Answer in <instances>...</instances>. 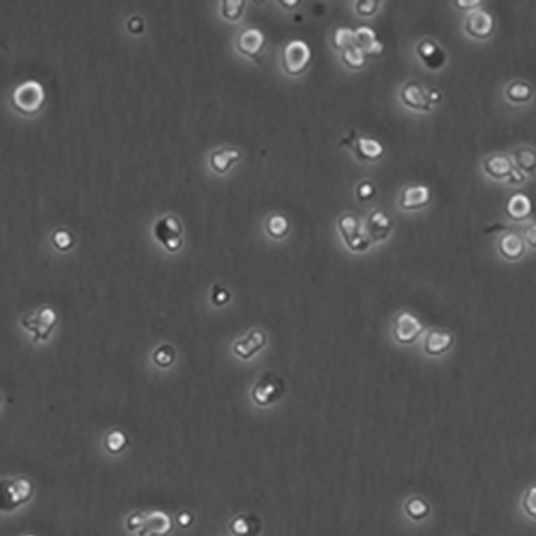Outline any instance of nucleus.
I'll return each mask as SVG.
<instances>
[{"label":"nucleus","mask_w":536,"mask_h":536,"mask_svg":"<svg viewBox=\"0 0 536 536\" xmlns=\"http://www.w3.org/2000/svg\"><path fill=\"white\" fill-rule=\"evenodd\" d=\"M312 61V52L306 42L293 40L286 44L282 56L284 71L290 75H299L307 69Z\"/></svg>","instance_id":"obj_5"},{"label":"nucleus","mask_w":536,"mask_h":536,"mask_svg":"<svg viewBox=\"0 0 536 536\" xmlns=\"http://www.w3.org/2000/svg\"><path fill=\"white\" fill-rule=\"evenodd\" d=\"M377 32L373 28L368 26H359L355 29V41L356 46L363 48L364 51H367L375 42L378 41Z\"/></svg>","instance_id":"obj_31"},{"label":"nucleus","mask_w":536,"mask_h":536,"mask_svg":"<svg viewBox=\"0 0 536 536\" xmlns=\"http://www.w3.org/2000/svg\"><path fill=\"white\" fill-rule=\"evenodd\" d=\"M193 522H195V516H193L192 513L189 512V510H181V512L178 513L177 516H176V524H177L178 527H181V529H188V528H190L191 526H192Z\"/></svg>","instance_id":"obj_40"},{"label":"nucleus","mask_w":536,"mask_h":536,"mask_svg":"<svg viewBox=\"0 0 536 536\" xmlns=\"http://www.w3.org/2000/svg\"><path fill=\"white\" fill-rule=\"evenodd\" d=\"M246 3L244 0H224L221 12L224 19L235 22L243 15Z\"/></svg>","instance_id":"obj_32"},{"label":"nucleus","mask_w":536,"mask_h":536,"mask_svg":"<svg viewBox=\"0 0 536 536\" xmlns=\"http://www.w3.org/2000/svg\"><path fill=\"white\" fill-rule=\"evenodd\" d=\"M175 356V350L171 346L164 344V346H160L155 352L154 361L157 365L166 368V367H170L174 363Z\"/></svg>","instance_id":"obj_34"},{"label":"nucleus","mask_w":536,"mask_h":536,"mask_svg":"<svg viewBox=\"0 0 536 536\" xmlns=\"http://www.w3.org/2000/svg\"><path fill=\"white\" fill-rule=\"evenodd\" d=\"M404 106L416 111L429 112L433 104L429 100L428 92L416 81H410L400 92Z\"/></svg>","instance_id":"obj_12"},{"label":"nucleus","mask_w":536,"mask_h":536,"mask_svg":"<svg viewBox=\"0 0 536 536\" xmlns=\"http://www.w3.org/2000/svg\"><path fill=\"white\" fill-rule=\"evenodd\" d=\"M241 150L224 147L210 155V166L217 173L224 174L229 171L232 164L241 160Z\"/></svg>","instance_id":"obj_20"},{"label":"nucleus","mask_w":536,"mask_h":536,"mask_svg":"<svg viewBox=\"0 0 536 536\" xmlns=\"http://www.w3.org/2000/svg\"><path fill=\"white\" fill-rule=\"evenodd\" d=\"M421 332L423 324L415 315L406 311L397 315L393 328V334L397 342L401 344H414L419 339Z\"/></svg>","instance_id":"obj_8"},{"label":"nucleus","mask_w":536,"mask_h":536,"mask_svg":"<svg viewBox=\"0 0 536 536\" xmlns=\"http://www.w3.org/2000/svg\"><path fill=\"white\" fill-rule=\"evenodd\" d=\"M522 506L528 516L536 518V485L529 487L524 493Z\"/></svg>","instance_id":"obj_35"},{"label":"nucleus","mask_w":536,"mask_h":536,"mask_svg":"<svg viewBox=\"0 0 536 536\" xmlns=\"http://www.w3.org/2000/svg\"><path fill=\"white\" fill-rule=\"evenodd\" d=\"M533 205L528 195L522 192L515 193L510 197L505 207V212L515 221H524L532 214Z\"/></svg>","instance_id":"obj_19"},{"label":"nucleus","mask_w":536,"mask_h":536,"mask_svg":"<svg viewBox=\"0 0 536 536\" xmlns=\"http://www.w3.org/2000/svg\"><path fill=\"white\" fill-rule=\"evenodd\" d=\"M416 54L426 67L430 70H438L444 66L446 54L431 39H424L416 46Z\"/></svg>","instance_id":"obj_16"},{"label":"nucleus","mask_w":536,"mask_h":536,"mask_svg":"<svg viewBox=\"0 0 536 536\" xmlns=\"http://www.w3.org/2000/svg\"><path fill=\"white\" fill-rule=\"evenodd\" d=\"M428 97L429 100H430V102L433 106H435V103H439V102L441 101V99H442V95H441V92H439L438 89H430L428 92Z\"/></svg>","instance_id":"obj_45"},{"label":"nucleus","mask_w":536,"mask_h":536,"mask_svg":"<svg viewBox=\"0 0 536 536\" xmlns=\"http://www.w3.org/2000/svg\"><path fill=\"white\" fill-rule=\"evenodd\" d=\"M340 234L346 247L353 252H364L368 250L371 238L361 222L354 215H344L338 221Z\"/></svg>","instance_id":"obj_3"},{"label":"nucleus","mask_w":536,"mask_h":536,"mask_svg":"<svg viewBox=\"0 0 536 536\" xmlns=\"http://www.w3.org/2000/svg\"><path fill=\"white\" fill-rule=\"evenodd\" d=\"M265 44H266V39L262 30L253 27L244 29L236 39V48L238 52L251 59H257L262 54Z\"/></svg>","instance_id":"obj_10"},{"label":"nucleus","mask_w":536,"mask_h":536,"mask_svg":"<svg viewBox=\"0 0 536 536\" xmlns=\"http://www.w3.org/2000/svg\"><path fill=\"white\" fill-rule=\"evenodd\" d=\"M526 181V176L520 171L519 168H515L510 175L508 176V183L510 185H522Z\"/></svg>","instance_id":"obj_42"},{"label":"nucleus","mask_w":536,"mask_h":536,"mask_svg":"<svg viewBox=\"0 0 536 536\" xmlns=\"http://www.w3.org/2000/svg\"><path fill=\"white\" fill-rule=\"evenodd\" d=\"M484 171L495 179H505L515 168L512 159L506 155L495 154L484 160Z\"/></svg>","instance_id":"obj_18"},{"label":"nucleus","mask_w":536,"mask_h":536,"mask_svg":"<svg viewBox=\"0 0 536 536\" xmlns=\"http://www.w3.org/2000/svg\"><path fill=\"white\" fill-rule=\"evenodd\" d=\"M515 163L520 171L531 172L536 170V152L531 148H519L514 152Z\"/></svg>","instance_id":"obj_28"},{"label":"nucleus","mask_w":536,"mask_h":536,"mask_svg":"<svg viewBox=\"0 0 536 536\" xmlns=\"http://www.w3.org/2000/svg\"><path fill=\"white\" fill-rule=\"evenodd\" d=\"M453 344V336L450 332L433 330L426 337L424 349L430 356H439L450 350Z\"/></svg>","instance_id":"obj_21"},{"label":"nucleus","mask_w":536,"mask_h":536,"mask_svg":"<svg viewBox=\"0 0 536 536\" xmlns=\"http://www.w3.org/2000/svg\"><path fill=\"white\" fill-rule=\"evenodd\" d=\"M380 1L378 0H361L356 3V12L361 17H371L377 12Z\"/></svg>","instance_id":"obj_37"},{"label":"nucleus","mask_w":536,"mask_h":536,"mask_svg":"<svg viewBox=\"0 0 536 536\" xmlns=\"http://www.w3.org/2000/svg\"><path fill=\"white\" fill-rule=\"evenodd\" d=\"M155 236L166 249L171 252L179 250L183 246V226L173 215L163 217L155 226Z\"/></svg>","instance_id":"obj_7"},{"label":"nucleus","mask_w":536,"mask_h":536,"mask_svg":"<svg viewBox=\"0 0 536 536\" xmlns=\"http://www.w3.org/2000/svg\"><path fill=\"white\" fill-rule=\"evenodd\" d=\"M145 517H146L145 513L137 512L131 515L130 517L128 518L127 522H126L128 530L137 532L144 524Z\"/></svg>","instance_id":"obj_39"},{"label":"nucleus","mask_w":536,"mask_h":536,"mask_svg":"<svg viewBox=\"0 0 536 536\" xmlns=\"http://www.w3.org/2000/svg\"><path fill=\"white\" fill-rule=\"evenodd\" d=\"M171 516L163 510H152L146 514L144 524L137 530V536H168L173 530Z\"/></svg>","instance_id":"obj_11"},{"label":"nucleus","mask_w":536,"mask_h":536,"mask_svg":"<svg viewBox=\"0 0 536 536\" xmlns=\"http://www.w3.org/2000/svg\"><path fill=\"white\" fill-rule=\"evenodd\" d=\"M332 46L341 53L348 48L356 46L355 30L349 27L337 28L332 36Z\"/></svg>","instance_id":"obj_25"},{"label":"nucleus","mask_w":536,"mask_h":536,"mask_svg":"<svg viewBox=\"0 0 536 536\" xmlns=\"http://www.w3.org/2000/svg\"><path fill=\"white\" fill-rule=\"evenodd\" d=\"M341 58L342 61L350 69L359 70L361 68L365 67L368 56L365 53L363 48H359V46H353V48H348L346 51L342 52Z\"/></svg>","instance_id":"obj_27"},{"label":"nucleus","mask_w":536,"mask_h":536,"mask_svg":"<svg viewBox=\"0 0 536 536\" xmlns=\"http://www.w3.org/2000/svg\"><path fill=\"white\" fill-rule=\"evenodd\" d=\"M279 3H281L284 8L292 9V8L297 7L301 3V1H297V0H280Z\"/></svg>","instance_id":"obj_46"},{"label":"nucleus","mask_w":536,"mask_h":536,"mask_svg":"<svg viewBox=\"0 0 536 536\" xmlns=\"http://www.w3.org/2000/svg\"><path fill=\"white\" fill-rule=\"evenodd\" d=\"M430 512V506L421 498H413L406 504V513L411 519L419 522L425 519Z\"/></svg>","instance_id":"obj_30"},{"label":"nucleus","mask_w":536,"mask_h":536,"mask_svg":"<svg viewBox=\"0 0 536 536\" xmlns=\"http://www.w3.org/2000/svg\"><path fill=\"white\" fill-rule=\"evenodd\" d=\"M456 7L460 10H471L474 8L481 6L482 1H476V0H472V1H466V0H457L455 1Z\"/></svg>","instance_id":"obj_44"},{"label":"nucleus","mask_w":536,"mask_h":536,"mask_svg":"<svg viewBox=\"0 0 536 536\" xmlns=\"http://www.w3.org/2000/svg\"><path fill=\"white\" fill-rule=\"evenodd\" d=\"M13 108L25 116H34L46 104V92L36 81H28L19 85L12 94Z\"/></svg>","instance_id":"obj_1"},{"label":"nucleus","mask_w":536,"mask_h":536,"mask_svg":"<svg viewBox=\"0 0 536 536\" xmlns=\"http://www.w3.org/2000/svg\"><path fill=\"white\" fill-rule=\"evenodd\" d=\"M266 232L275 239H282L290 232V222L284 215H272L266 222Z\"/></svg>","instance_id":"obj_24"},{"label":"nucleus","mask_w":536,"mask_h":536,"mask_svg":"<svg viewBox=\"0 0 536 536\" xmlns=\"http://www.w3.org/2000/svg\"><path fill=\"white\" fill-rule=\"evenodd\" d=\"M24 536H36V535H34V534H26V535H24Z\"/></svg>","instance_id":"obj_47"},{"label":"nucleus","mask_w":536,"mask_h":536,"mask_svg":"<svg viewBox=\"0 0 536 536\" xmlns=\"http://www.w3.org/2000/svg\"><path fill=\"white\" fill-rule=\"evenodd\" d=\"M266 344V334L261 330H252L246 338L234 344L233 351L241 359H250L255 354L264 349Z\"/></svg>","instance_id":"obj_14"},{"label":"nucleus","mask_w":536,"mask_h":536,"mask_svg":"<svg viewBox=\"0 0 536 536\" xmlns=\"http://www.w3.org/2000/svg\"><path fill=\"white\" fill-rule=\"evenodd\" d=\"M499 249L508 260H517L524 252V241L518 234L508 233L501 237Z\"/></svg>","instance_id":"obj_22"},{"label":"nucleus","mask_w":536,"mask_h":536,"mask_svg":"<svg viewBox=\"0 0 536 536\" xmlns=\"http://www.w3.org/2000/svg\"><path fill=\"white\" fill-rule=\"evenodd\" d=\"M127 28L131 34H142V32H144V22H143V19H141V17H132V19H129V22H128L127 24Z\"/></svg>","instance_id":"obj_41"},{"label":"nucleus","mask_w":536,"mask_h":536,"mask_svg":"<svg viewBox=\"0 0 536 536\" xmlns=\"http://www.w3.org/2000/svg\"><path fill=\"white\" fill-rule=\"evenodd\" d=\"M348 145L355 152L356 157L364 161H378L384 155V146L380 141L373 137H356L352 133L346 142L342 141L341 145Z\"/></svg>","instance_id":"obj_9"},{"label":"nucleus","mask_w":536,"mask_h":536,"mask_svg":"<svg viewBox=\"0 0 536 536\" xmlns=\"http://www.w3.org/2000/svg\"><path fill=\"white\" fill-rule=\"evenodd\" d=\"M495 28L493 17L490 13L486 12L484 10H476L470 13L466 19V34L474 39L484 40L491 36Z\"/></svg>","instance_id":"obj_13"},{"label":"nucleus","mask_w":536,"mask_h":536,"mask_svg":"<svg viewBox=\"0 0 536 536\" xmlns=\"http://www.w3.org/2000/svg\"><path fill=\"white\" fill-rule=\"evenodd\" d=\"M366 230L370 236L371 241L377 243V241H384L392 233V219L382 210H373L366 224Z\"/></svg>","instance_id":"obj_17"},{"label":"nucleus","mask_w":536,"mask_h":536,"mask_svg":"<svg viewBox=\"0 0 536 536\" xmlns=\"http://www.w3.org/2000/svg\"><path fill=\"white\" fill-rule=\"evenodd\" d=\"M127 435L118 429L110 431L104 439V448L111 454H119L127 448Z\"/></svg>","instance_id":"obj_29"},{"label":"nucleus","mask_w":536,"mask_h":536,"mask_svg":"<svg viewBox=\"0 0 536 536\" xmlns=\"http://www.w3.org/2000/svg\"><path fill=\"white\" fill-rule=\"evenodd\" d=\"M375 192H377V189L371 181H363L356 188V197L361 202H367V201L371 200L375 197Z\"/></svg>","instance_id":"obj_36"},{"label":"nucleus","mask_w":536,"mask_h":536,"mask_svg":"<svg viewBox=\"0 0 536 536\" xmlns=\"http://www.w3.org/2000/svg\"><path fill=\"white\" fill-rule=\"evenodd\" d=\"M34 495V485L27 477L3 479L0 508L3 512H13L26 504Z\"/></svg>","instance_id":"obj_2"},{"label":"nucleus","mask_w":536,"mask_h":536,"mask_svg":"<svg viewBox=\"0 0 536 536\" xmlns=\"http://www.w3.org/2000/svg\"><path fill=\"white\" fill-rule=\"evenodd\" d=\"M524 239L530 247L536 248V224H532L524 231Z\"/></svg>","instance_id":"obj_43"},{"label":"nucleus","mask_w":536,"mask_h":536,"mask_svg":"<svg viewBox=\"0 0 536 536\" xmlns=\"http://www.w3.org/2000/svg\"><path fill=\"white\" fill-rule=\"evenodd\" d=\"M58 322V315L51 306H43L37 313L27 315L22 320V325L34 334V341H46L53 332Z\"/></svg>","instance_id":"obj_6"},{"label":"nucleus","mask_w":536,"mask_h":536,"mask_svg":"<svg viewBox=\"0 0 536 536\" xmlns=\"http://www.w3.org/2000/svg\"><path fill=\"white\" fill-rule=\"evenodd\" d=\"M260 529V520L251 515L237 516L230 524V530L235 536H255Z\"/></svg>","instance_id":"obj_23"},{"label":"nucleus","mask_w":536,"mask_h":536,"mask_svg":"<svg viewBox=\"0 0 536 536\" xmlns=\"http://www.w3.org/2000/svg\"><path fill=\"white\" fill-rule=\"evenodd\" d=\"M430 201L431 191L427 186H409L402 191L399 205L402 210H417L427 206Z\"/></svg>","instance_id":"obj_15"},{"label":"nucleus","mask_w":536,"mask_h":536,"mask_svg":"<svg viewBox=\"0 0 536 536\" xmlns=\"http://www.w3.org/2000/svg\"><path fill=\"white\" fill-rule=\"evenodd\" d=\"M286 393V383L284 379L274 373H265L252 387L253 401L260 406H267L278 400Z\"/></svg>","instance_id":"obj_4"},{"label":"nucleus","mask_w":536,"mask_h":536,"mask_svg":"<svg viewBox=\"0 0 536 536\" xmlns=\"http://www.w3.org/2000/svg\"><path fill=\"white\" fill-rule=\"evenodd\" d=\"M231 299V293L229 290L221 286H215L212 290V301L215 306H224L229 303Z\"/></svg>","instance_id":"obj_38"},{"label":"nucleus","mask_w":536,"mask_h":536,"mask_svg":"<svg viewBox=\"0 0 536 536\" xmlns=\"http://www.w3.org/2000/svg\"><path fill=\"white\" fill-rule=\"evenodd\" d=\"M532 94H533L532 87L528 83L522 82V81L513 82L506 89V97H508V100L516 102V103L529 101Z\"/></svg>","instance_id":"obj_26"},{"label":"nucleus","mask_w":536,"mask_h":536,"mask_svg":"<svg viewBox=\"0 0 536 536\" xmlns=\"http://www.w3.org/2000/svg\"><path fill=\"white\" fill-rule=\"evenodd\" d=\"M52 241L58 250L68 251L75 246V236L66 229H58L52 236Z\"/></svg>","instance_id":"obj_33"}]
</instances>
